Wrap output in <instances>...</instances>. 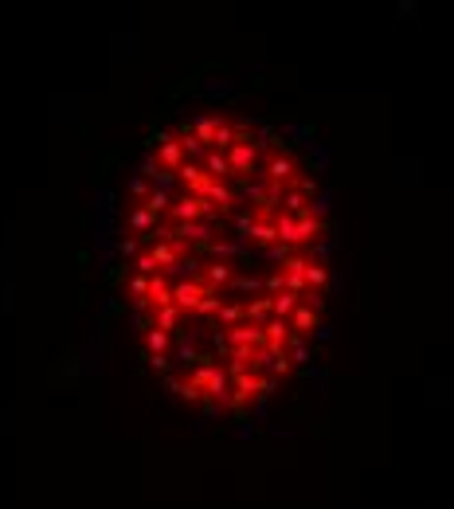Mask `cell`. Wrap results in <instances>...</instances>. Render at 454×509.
<instances>
[{
  "label": "cell",
  "mask_w": 454,
  "mask_h": 509,
  "mask_svg": "<svg viewBox=\"0 0 454 509\" xmlns=\"http://www.w3.org/2000/svg\"><path fill=\"white\" fill-rule=\"evenodd\" d=\"M168 220L177 223H192V220H204V200L200 196H173V208H168Z\"/></svg>",
  "instance_id": "3"
},
{
  "label": "cell",
  "mask_w": 454,
  "mask_h": 509,
  "mask_svg": "<svg viewBox=\"0 0 454 509\" xmlns=\"http://www.w3.org/2000/svg\"><path fill=\"white\" fill-rule=\"evenodd\" d=\"M204 165H207V177H212V180H231V169H227V157H224L219 149H207Z\"/></svg>",
  "instance_id": "13"
},
{
  "label": "cell",
  "mask_w": 454,
  "mask_h": 509,
  "mask_svg": "<svg viewBox=\"0 0 454 509\" xmlns=\"http://www.w3.org/2000/svg\"><path fill=\"white\" fill-rule=\"evenodd\" d=\"M263 333H267V345H274V349H286V341L294 337L290 333V321H282V318H270L263 325Z\"/></svg>",
  "instance_id": "10"
},
{
  "label": "cell",
  "mask_w": 454,
  "mask_h": 509,
  "mask_svg": "<svg viewBox=\"0 0 454 509\" xmlns=\"http://www.w3.org/2000/svg\"><path fill=\"white\" fill-rule=\"evenodd\" d=\"M149 364H153V369H157V372H168V364H173V357H153V353H149Z\"/></svg>",
  "instance_id": "27"
},
{
  "label": "cell",
  "mask_w": 454,
  "mask_h": 509,
  "mask_svg": "<svg viewBox=\"0 0 454 509\" xmlns=\"http://www.w3.org/2000/svg\"><path fill=\"white\" fill-rule=\"evenodd\" d=\"M204 282H173V306H177V310L180 313H188V310H192V313H196V306H200V298H204Z\"/></svg>",
  "instance_id": "2"
},
{
  "label": "cell",
  "mask_w": 454,
  "mask_h": 509,
  "mask_svg": "<svg viewBox=\"0 0 454 509\" xmlns=\"http://www.w3.org/2000/svg\"><path fill=\"white\" fill-rule=\"evenodd\" d=\"M251 145H255L258 153H270V149L282 153V149H286V141H282V133H278L274 126H258V133L251 138Z\"/></svg>",
  "instance_id": "6"
},
{
  "label": "cell",
  "mask_w": 454,
  "mask_h": 509,
  "mask_svg": "<svg viewBox=\"0 0 454 509\" xmlns=\"http://www.w3.org/2000/svg\"><path fill=\"white\" fill-rule=\"evenodd\" d=\"M274 231H278V243H286V247L298 251V216L278 212V216H274Z\"/></svg>",
  "instance_id": "9"
},
{
  "label": "cell",
  "mask_w": 454,
  "mask_h": 509,
  "mask_svg": "<svg viewBox=\"0 0 454 509\" xmlns=\"http://www.w3.org/2000/svg\"><path fill=\"white\" fill-rule=\"evenodd\" d=\"M200 282H207L212 290H227V282H231V267H227V263H207Z\"/></svg>",
  "instance_id": "12"
},
{
  "label": "cell",
  "mask_w": 454,
  "mask_h": 509,
  "mask_svg": "<svg viewBox=\"0 0 454 509\" xmlns=\"http://www.w3.org/2000/svg\"><path fill=\"white\" fill-rule=\"evenodd\" d=\"M286 133L298 141V145H309V138H314V126H290Z\"/></svg>",
  "instance_id": "24"
},
{
  "label": "cell",
  "mask_w": 454,
  "mask_h": 509,
  "mask_svg": "<svg viewBox=\"0 0 454 509\" xmlns=\"http://www.w3.org/2000/svg\"><path fill=\"white\" fill-rule=\"evenodd\" d=\"M270 306H274V318L286 321L290 313H294L298 306H302V298H298V294H290V290H282V294H274V298H270Z\"/></svg>",
  "instance_id": "16"
},
{
  "label": "cell",
  "mask_w": 454,
  "mask_h": 509,
  "mask_svg": "<svg viewBox=\"0 0 454 509\" xmlns=\"http://www.w3.org/2000/svg\"><path fill=\"white\" fill-rule=\"evenodd\" d=\"M129 228H133V235H149V231L157 228V216H153V212L149 208H133V216H129Z\"/></svg>",
  "instance_id": "15"
},
{
  "label": "cell",
  "mask_w": 454,
  "mask_h": 509,
  "mask_svg": "<svg viewBox=\"0 0 454 509\" xmlns=\"http://www.w3.org/2000/svg\"><path fill=\"white\" fill-rule=\"evenodd\" d=\"M325 279H329V274H325V267H321V263H309V267H306V290H309V294H321Z\"/></svg>",
  "instance_id": "17"
},
{
  "label": "cell",
  "mask_w": 454,
  "mask_h": 509,
  "mask_svg": "<svg viewBox=\"0 0 454 509\" xmlns=\"http://www.w3.org/2000/svg\"><path fill=\"white\" fill-rule=\"evenodd\" d=\"M317 321H321V310H314V306H306V302H302V306H298V310L290 313V330H294L298 337H302V333L317 330Z\"/></svg>",
  "instance_id": "4"
},
{
  "label": "cell",
  "mask_w": 454,
  "mask_h": 509,
  "mask_svg": "<svg viewBox=\"0 0 454 509\" xmlns=\"http://www.w3.org/2000/svg\"><path fill=\"white\" fill-rule=\"evenodd\" d=\"M231 145H235V126H231L227 118H219V121H216V138H212V149L227 153Z\"/></svg>",
  "instance_id": "14"
},
{
  "label": "cell",
  "mask_w": 454,
  "mask_h": 509,
  "mask_svg": "<svg viewBox=\"0 0 454 509\" xmlns=\"http://www.w3.org/2000/svg\"><path fill=\"white\" fill-rule=\"evenodd\" d=\"M274 392H278V380H274V376H255V396L263 399V404H267Z\"/></svg>",
  "instance_id": "21"
},
{
  "label": "cell",
  "mask_w": 454,
  "mask_h": 509,
  "mask_svg": "<svg viewBox=\"0 0 454 509\" xmlns=\"http://www.w3.org/2000/svg\"><path fill=\"white\" fill-rule=\"evenodd\" d=\"M224 157H227V169H231V180L258 172V149L251 145V141H235V145L224 153Z\"/></svg>",
  "instance_id": "1"
},
{
  "label": "cell",
  "mask_w": 454,
  "mask_h": 509,
  "mask_svg": "<svg viewBox=\"0 0 454 509\" xmlns=\"http://www.w3.org/2000/svg\"><path fill=\"white\" fill-rule=\"evenodd\" d=\"M216 121H219V118H196V121H192V133L204 141L207 149H212V138H216Z\"/></svg>",
  "instance_id": "18"
},
{
  "label": "cell",
  "mask_w": 454,
  "mask_h": 509,
  "mask_svg": "<svg viewBox=\"0 0 454 509\" xmlns=\"http://www.w3.org/2000/svg\"><path fill=\"white\" fill-rule=\"evenodd\" d=\"M290 172H294V161H290L286 153H274V157H267V180H270V184H286Z\"/></svg>",
  "instance_id": "8"
},
{
  "label": "cell",
  "mask_w": 454,
  "mask_h": 509,
  "mask_svg": "<svg viewBox=\"0 0 454 509\" xmlns=\"http://www.w3.org/2000/svg\"><path fill=\"white\" fill-rule=\"evenodd\" d=\"M133 267H138V274H145V279H153V274H157V263H153V255H149V251H141L138 259H133Z\"/></svg>",
  "instance_id": "22"
},
{
  "label": "cell",
  "mask_w": 454,
  "mask_h": 509,
  "mask_svg": "<svg viewBox=\"0 0 454 509\" xmlns=\"http://www.w3.org/2000/svg\"><path fill=\"white\" fill-rule=\"evenodd\" d=\"M212 345H216L219 357H227V353H231V349H227V333L224 330H212Z\"/></svg>",
  "instance_id": "25"
},
{
  "label": "cell",
  "mask_w": 454,
  "mask_h": 509,
  "mask_svg": "<svg viewBox=\"0 0 454 509\" xmlns=\"http://www.w3.org/2000/svg\"><path fill=\"white\" fill-rule=\"evenodd\" d=\"M243 321H247V306H243V302H224V306H219V325L216 330H235V325H243Z\"/></svg>",
  "instance_id": "7"
},
{
  "label": "cell",
  "mask_w": 454,
  "mask_h": 509,
  "mask_svg": "<svg viewBox=\"0 0 454 509\" xmlns=\"http://www.w3.org/2000/svg\"><path fill=\"white\" fill-rule=\"evenodd\" d=\"M145 341H149V353H153V357H165V349L173 345V337H168V333H161V330H149Z\"/></svg>",
  "instance_id": "19"
},
{
  "label": "cell",
  "mask_w": 454,
  "mask_h": 509,
  "mask_svg": "<svg viewBox=\"0 0 454 509\" xmlns=\"http://www.w3.org/2000/svg\"><path fill=\"white\" fill-rule=\"evenodd\" d=\"M129 192H133V196H149V180H141V177H133V180H129Z\"/></svg>",
  "instance_id": "26"
},
{
  "label": "cell",
  "mask_w": 454,
  "mask_h": 509,
  "mask_svg": "<svg viewBox=\"0 0 454 509\" xmlns=\"http://www.w3.org/2000/svg\"><path fill=\"white\" fill-rule=\"evenodd\" d=\"M251 243H258V247L267 251V247H274L278 243V231H274V220H255V228H251V235H247Z\"/></svg>",
  "instance_id": "11"
},
{
  "label": "cell",
  "mask_w": 454,
  "mask_h": 509,
  "mask_svg": "<svg viewBox=\"0 0 454 509\" xmlns=\"http://www.w3.org/2000/svg\"><path fill=\"white\" fill-rule=\"evenodd\" d=\"M212 415H219V404L216 399H204V420H212Z\"/></svg>",
  "instance_id": "28"
},
{
  "label": "cell",
  "mask_w": 454,
  "mask_h": 509,
  "mask_svg": "<svg viewBox=\"0 0 454 509\" xmlns=\"http://www.w3.org/2000/svg\"><path fill=\"white\" fill-rule=\"evenodd\" d=\"M180 149H184L188 165H200V161L207 157V145L196 138V133H192V126H184V130H180Z\"/></svg>",
  "instance_id": "5"
},
{
  "label": "cell",
  "mask_w": 454,
  "mask_h": 509,
  "mask_svg": "<svg viewBox=\"0 0 454 509\" xmlns=\"http://www.w3.org/2000/svg\"><path fill=\"white\" fill-rule=\"evenodd\" d=\"M329 204H333V192H321V196H317V204H309V216H314V220H321V216H325L329 212Z\"/></svg>",
  "instance_id": "23"
},
{
  "label": "cell",
  "mask_w": 454,
  "mask_h": 509,
  "mask_svg": "<svg viewBox=\"0 0 454 509\" xmlns=\"http://www.w3.org/2000/svg\"><path fill=\"white\" fill-rule=\"evenodd\" d=\"M263 259H267V263H282V267H286V259H294V247H286V243H274V247L263 251Z\"/></svg>",
  "instance_id": "20"
}]
</instances>
